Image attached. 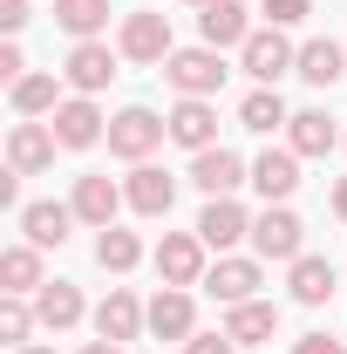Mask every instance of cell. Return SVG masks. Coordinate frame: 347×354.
I'll return each mask as SVG.
<instances>
[{"label":"cell","instance_id":"6da1fadb","mask_svg":"<svg viewBox=\"0 0 347 354\" xmlns=\"http://www.w3.org/2000/svg\"><path fill=\"white\" fill-rule=\"evenodd\" d=\"M164 75H171V88L177 95H218L225 88V55L218 48H177L171 62H164Z\"/></svg>","mask_w":347,"mask_h":354},{"label":"cell","instance_id":"7a4b0ae2","mask_svg":"<svg viewBox=\"0 0 347 354\" xmlns=\"http://www.w3.org/2000/svg\"><path fill=\"white\" fill-rule=\"evenodd\" d=\"M205 252H212V245H205L198 232H164V245H157V279H164V286H205V272H212Z\"/></svg>","mask_w":347,"mask_h":354},{"label":"cell","instance_id":"3957f363","mask_svg":"<svg viewBox=\"0 0 347 354\" xmlns=\"http://www.w3.org/2000/svg\"><path fill=\"white\" fill-rule=\"evenodd\" d=\"M164 136H171V123H164L157 109H143V102L123 109V116H109V150H116V157H130V164H143Z\"/></svg>","mask_w":347,"mask_h":354},{"label":"cell","instance_id":"277c9868","mask_svg":"<svg viewBox=\"0 0 347 354\" xmlns=\"http://www.w3.org/2000/svg\"><path fill=\"white\" fill-rule=\"evenodd\" d=\"M252 252H259V259H300L306 252V225L293 218V212H286V205H265L259 218H252Z\"/></svg>","mask_w":347,"mask_h":354},{"label":"cell","instance_id":"5b68a950","mask_svg":"<svg viewBox=\"0 0 347 354\" xmlns=\"http://www.w3.org/2000/svg\"><path fill=\"white\" fill-rule=\"evenodd\" d=\"M238 62H245V75H259V88H272L286 68H300V48L286 41L279 28H252V41L238 48Z\"/></svg>","mask_w":347,"mask_h":354},{"label":"cell","instance_id":"8992f818","mask_svg":"<svg viewBox=\"0 0 347 354\" xmlns=\"http://www.w3.org/2000/svg\"><path fill=\"white\" fill-rule=\"evenodd\" d=\"M116 48H123V62H171V14H130L123 21V35H116Z\"/></svg>","mask_w":347,"mask_h":354},{"label":"cell","instance_id":"52a82bcc","mask_svg":"<svg viewBox=\"0 0 347 354\" xmlns=\"http://www.w3.org/2000/svg\"><path fill=\"white\" fill-rule=\"evenodd\" d=\"M191 184H198L205 198H232L238 184H252V171L238 164V150L212 143V150H198V157H191Z\"/></svg>","mask_w":347,"mask_h":354},{"label":"cell","instance_id":"ba28073f","mask_svg":"<svg viewBox=\"0 0 347 354\" xmlns=\"http://www.w3.org/2000/svg\"><path fill=\"white\" fill-rule=\"evenodd\" d=\"M68 205H75V218H82V225L109 232V225H116V212L130 205V191H116L102 171H88V177H75V198H68Z\"/></svg>","mask_w":347,"mask_h":354},{"label":"cell","instance_id":"9c48e42d","mask_svg":"<svg viewBox=\"0 0 347 354\" xmlns=\"http://www.w3.org/2000/svg\"><path fill=\"white\" fill-rule=\"evenodd\" d=\"M48 130H55L62 150H88V143H102V136H109V123H102V109H95L88 95H68V102L55 109V123H48Z\"/></svg>","mask_w":347,"mask_h":354},{"label":"cell","instance_id":"30bf717a","mask_svg":"<svg viewBox=\"0 0 347 354\" xmlns=\"http://www.w3.org/2000/svg\"><path fill=\"white\" fill-rule=\"evenodd\" d=\"M164 123H171V143H184L191 157L218 143V109H212V95H184V102H177Z\"/></svg>","mask_w":347,"mask_h":354},{"label":"cell","instance_id":"8fae6325","mask_svg":"<svg viewBox=\"0 0 347 354\" xmlns=\"http://www.w3.org/2000/svg\"><path fill=\"white\" fill-rule=\"evenodd\" d=\"M116 55H123V48H109V41H75L68 68H62V75H68V88H75V95L109 88V82H116Z\"/></svg>","mask_w":347,"mask_h":354},{"label":"cell","instance_id":"7c38bea8","mask_svg":"<svg viewBox=\"0 0 347 354\" xmlns=\"http://www.w3.org/2000/svg\"><path fill=\"white\" fill-rule=\"evenodd\" d=\"M198 35H205V48H245L252 41V7L245 0H218V7H205L198 14Z\"/></svg>","mask_w":347,"mask_h":354},{"label":"cell","instance_id":"4fadbf2b","mask_svg":"<svg viewBox=\"0 0 347 354\" xmlns=\"http://www.w3.org/2000/svg\"><path fill=\"white\" fill-rule=\"evenodd\" d=\"M143 327H150V307H136V293H130V286H109V300L95 307V334L123 348V341H136Z\"/></svg>","mask_w":347,"mask_h":354},{"label":"cell","instance_id":"5bb4252c","mask_svg":"<svg viewBox=\"0 0 347 354\" xmlns=\"http://www.w3.org/2000/svg\"><path fill=\"white\" fill-rule=\"evenodd\" d=\"M198 239H205L212 252H232L238 239H252V212H245L238 198H212L205 218H198Z\"/></svg>","mask_w":347,"mask_h":354},{"label":"cell","instance_id":"9a60e30c","mask_svg":"<svg viewBox=\"0 0 347 354\" xmlns=\"http://www.w3.org/2000/svg\"><path fill=\"white\" fill-rule=\"evenodd\" d=\"M48 164H55V130H48V123H14V130H7V171L41 177Z\"/></svg>","mask_w":347,"mask_h":354},{"label":"cell","instance_id":"2e32d148","mask_svg":"<svg viewBox=\"0 0 347 354\" xmlns=\"http://www.w3.org/2000/svg\"><path fill=\"white\" fill-rule=\"evenodd\" d=\"M150 334H157V341H191V334H198L191 286H164V293L150 300Z\"/></svg>","mask_w":347,"mask_h":354},{"label":"cell","instance_id":"e0dca14e","mask_svg":"<svg viewBox=\"0 0 347 354\" xmlns=\"http://www.w3.org/2000/svg\"><path fill=\"white\" fill-rule=\"evenodd\" d=\"M123 191H130V212H143V218H171V205H177V177L157 171V164H136Z\"/></svg>","mask_w":347,"mask_h":354},{"label":"cell","instance_id":"ac0fdd59","mask_svg":"<svg viewBox=\"0 0 347 354\" xmlns=\"http://www.w3.org/2000/svg\"><path fill=\"white\" fill-rule=\"evenodd\" d=\"M252 191H259L265 205H286L300 191V157L293 150H265L259 164H252Z\"/></svg>","mask_w":347,"mask_h":354},{"label":"cell","instance_id":"d6986e66","mask_svg":"<svg viewBox=\"0 0 347 354\" xmlns=\"http://www.w3.org/2000/svg\"><path fill=\"white\" fill-rule=\"evenodd\" d=\"M205 293L225 300V307H238V300H252L259 293V259H218L205 272Z\"/></svg>","mask_w":347,"mask_h":354},{"label":"cell","instance_id":"ffe728a7","mask_svg":"<svg viewBox=\"0 0 347 354\" xmlns=\"http://www.w3.org/2000/svg\"><path fill=\"white\" fill-rule=\"evenodd\" d=\"M225 334H232L238 348H259V341L279 334V307H272V300H238V307L225 313Z\"/></svg>","mask_w":347,"mask_h":354},{"label":"cell","instance_id":"44dd1931","mask_svg":"<svg viewBox=\"0 0 347 354\" xmlns=\"http://www.w3.org/2000/svg\"><path fill=\"white\" fill-rule=\"evenodd\" d=\"M286 286H293V300H300V307H327V300H334V259H320V252H300Z\"/></svg>","mask_w":347,"mask_h":354},{"label":"cell","instance_id":"7402d4cb","mask_svg":"<svg viewBox=\"0 0 347 354\" xmlns=\"http://www.w3.org/2000/svg\"><path fill=\"white\" fill-rule=\"evenodd\" d=\"M334 143H341V130L327 123V109H300V116L286 123V150H293V157H327Z\"/></svg>","mask_w":347,"mask_h":354},{"label":"cell","instance_id":"603a6c76","mask_svg":"<svg viewBox=\"0 0 347 354\" xmlns=\"http://www.w3.org/2000/svg\"><path fill=\"white\" fill-rule=\"evenodd\" d=\"M35 313H41V327H48V334H68V327L82 320V293H75L68 279H48L41 293H35Z\"/></svg>","mask_w":347,"mask_h":354},{"label":"cell","instance_id":"cb8c5ba5","mask_svg":"<svg viewBox=\"0 0 347 354\" xmlns=\"http://www.w3.org/2000/svg\"><path fill=\"white\" fill-rule=\"evenodd\" d=\"M293 75H300V82H313V88H334V82L347 75V48H341V41H306Z\"/></svg>","mask_w":347,"mask_h":354},{"label":"cell","instance_id":"d4e9b609","mask_svg":"<svg viewBox=\"0 0 347 354\" xmlns=\"http://www.w3.org/2000/svg\"><path fill=\"white\" fill-rule=\"evenodd\" d=\"M68 225H75V205H28L21 212V232H28V245H62L68 239Z\"/></svg>","mask_w":347,"mask_h":354},{"label":"cell","instance_id":"484cf974","mask_svg":"<svg viewBox=\"0 0 347 354\" xmlns=\"http://www.w3.org/2000/svg\"><path fill=\"white\" fill-rule=\"evenodd\" d=\"M0 286L7 293H41V245H7L0 252Z\"/></svg>","mask_w":347,"mask_h":354},{"label":"cell","instance_id":"4316f807","mask_svg":"<svg viewBox=\"0 0 347 354\" xmlns=\"http://www.w3.org/2000/svg\"><path fill=\"white\" fill-rule=\"evenodd\" d=\"M55 21L75 35V41H95L109 28V0H55Z\"/></svg>","mask_w":347,"mask_h":354},{"label":"cell","instance_id":"83f0119b","mask_svg":"<svg viewBox=\"0 0 347 354\" xmlns=\"http://www.w3.org/2000/svg\"><path fill=\"white\" fill-rule=\"evenodd\" d=\"M238 123H245V130H259V136H272V130H286L293 116H286V102H279V88H252V95L238 102Z\"/></svg>","mask_w":347,"mask_h":354},{"label":"cell","instance_id":"f1b7e54d","mask_svg":"<svg viewBox=\"0 0 347 354\" xmlns=\"http://www.w3.org/2000/svg\"><path fill=\"white\" fill-rule=\"evenodd\" d=\"M7 102H14V116H55V109H62L55 75H21V82L7 88Z\"/></svg>","mask_w":347,"mask_h":354},{"label":"cell","instance_id":"f546056e","mask_svg":"<svg viewBox=\"0 0 347 354\" xmlns=\"http://www.w3.org/2000/svg\"><path fill=\"white\" fill-rule=\"evenodd\" d=\"M136 259H143V239L123 232V225H109V232L95 239V266H102V272H130Z\"/></svg>","mask_w":347,"mask_h":354},{"label":"cell","instance_id":"4dcf8cb0","mask_svg":"<svg viewBox=\"0 0 347 354\" xmlns=\"http://www.w3.org/2000/svg\"><path fill=\"white\" fill-rule=\"evenodd\" d=\"M35 327H41V313L28 307L21 293H7V300H0V341H7V348H28V334H35Z\"/></svg>","mask_w":347,"mask_h":354},{"label":"cell","instance_id":"1f68e13d","mask_svg":"<svg viewBox=\"0 0 347 354\" xmlns=\"http://www.w3.org/2000/svg\"><path fill=\"white\" fill-rule=\"evenodd\" d=\"M259 14H265V21H272V28H300L306 14H313V0H265Z\"/></svg>","mask_w":347,"mask_h":354},{"label":"cell","instance_id":"d6a6232c","mask_svg":"<svg viewBox=\"0 0 347 354\" xmlns=\"http://www.w3.org/2000/svg\"><path fill=\"white\" fill-rule=\"evenodd\" d=\"M232 348H238L232 334H191V341H184V354H232Z\"/></svg>","mask_w":347,"mask_h":354},{"label":"cell","instance_id":"836d02e7","mask_svg":"<svg viewBox=\"0 0 347 354\" xmlns=\"http://www.w3.org/2000/svg\"><path fill=\"white\" fill-rule=\"evenodd\" d=\"M21 75H28V55H21V48L7 41V48H0V82L14 88V82H21Z\"/></svg>","mask_w":347,"mask_h":354},{"label":"cell","instance_id":"e575fe53","mask_svg":"<svg viewBox=\"0 0 347 354\" xmlns=\"http://www.w3.org/2000/svg\"><path fill=\"white\" fill-rule=\"evenodd\" d=\"M293 354H347V348L334 341V334H300V341H293Z\"/></svg>","mask_w":347,"mask_h":354},{"label":"cell","instance_id":"d590c367","mask_svg":"<svg viewBox=\"0 0 347 354\" xmlns=\"http://www.w3.org/2000/svg\"><path fill=\"white\" fill-rule=\"evenodd\" d=\"M0 28L21 35V28H28V0H0Z\"/></svg>","mask_w":347,"mask_h":354},{"label":"cell","instance_id":"8d00e7d4","mask_svg":"<svg viewBox=\"0 0 347 354\" xmlns=\"http://www.w3.org/2000/svg\"><path fill=\"white\" fill-rule=\"evenodd\" d=\"M334 218H347V177L334 184Z\"/></svg>","mask_w":347,"mask_h":354},{"label":"cell","instance_id":"74e56055","mask_svg":"<svg viewBox=\"0 0 347 354\" xmlns=\"http://www.w3.org/2000/svg\"><path fill=\"white\" fill-rule=\"evenodd\" d=\"M82 354H123V348H116V341H88Z\"/></svg>","mask_w":347,"mask_h":354},{"label":"cell","instance_id":"f35d334b","mask_svg":"<svg viewBox=\"0 0 347 354\" xmlns=\"http://www.w3.org/2000/svg\"><path fill=\"white\" fill-rule=\"evenodd\" d=\"M14 354H55V348H35V341H28V348H14Z\"/></svg>","mask_w":347,"mask_h":354},{"label":"cell","instance_id":"ab89813d","mask_svg":"<svg viewBox=\"0 0 347 354\" xmlns=\"http://www.w3.org/2000/svg\"><path fill=\"white\" fill-rule=\"evenodd\" d=\"M191 7H198V14H205V7H218V0H191Z\"/></svg>","mask_w":347,"mask_h":354}]
</instances>
